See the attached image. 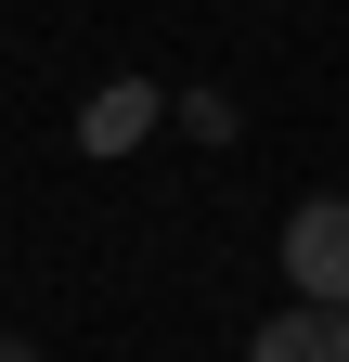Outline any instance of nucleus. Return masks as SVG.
Masks as SVG:
<instances>
[{
  "instance_id": "20e7f679",
  "label": "nucleus",
  "mask_w": 349,
  "mask_h": 362,
  "mask_svg": "<svg viewBox=\"0 0 349 362\" xmlns=\"http://www.w3.org/2000/svg\"><path fill=\"white\" fill-rule=\"evenodd\" d=\"M0 362H39V349H26V337H0Z\"/></svg>"
},
{
  "instance_id": "f257e3e1",
  "label": "nucleus",
  "mask_w": 349,
  "mask_h": 362,
  "mask_svg": "<svg viewBox=\"0 0 349 362\" xmlns=\"http://www.w3.org/2000/svg\"><path fill=\"white\" fill-rule=\"evenodd\" d=\"M285 285L297 298H349V194H311L285 220Z\"/></svg>"
},
{
  "instance_id": "7ed1b4c3",
  "label": "nucleus",
  "mask_w": 349,
  "mask_h": 362,
  "mask_svg": "<svg viewBox=\"0 0 349 362\" xmlns=\"http://www.w3.org/2000/svg\"><path fill=\"white\" fill-rule=\"evenodd\" d=\"M155 117H168V104H155V78H117V90H91V117H78V143H91V156H129V143H143Z\"/></svg>"
},
{
  "instance_id": "f03ea898",
  "label": "nucleus",
  "mask_w": 349,
  "mask_h": 362,
  "mask_svg": "<svg viewBox=\"0 0 349 362\" xmlns=\"http://www.w3.org/2000/svg\"><path fill=\"white\" fill-rule=\"evenodd\" d=\"M246 362H349V298H297L285 324H259Z\"/></svg>"
}]
</instances>
